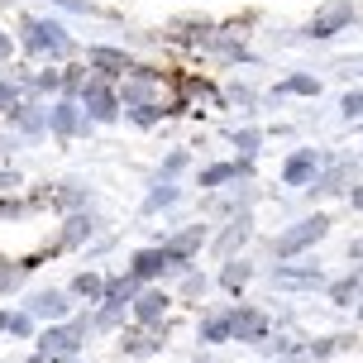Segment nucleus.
<instances>
[{"label":"nucleus","mask_w":363,"mask_h":363,"mask_svg":"<svg viewBox=\"0 0 363 363\" xmlns=\"http://www.w3.org/2000/svg\"><path fill=\"white\" fill-rule=\"evenodd\" d=\"M19 53L34 62H72L77 57V38L57 24V19H38V15H19Z\"/></svg>","instance_id":"f257e3e1"},{"label":"nucleus","mask_w":363,"mask_h":363,"mask_svg":"<svg viewBox=\"0 0 363 363\" xmlns=\"http://www.w3.org/2000/svg\"><path fill=\"white\" fill-rule=\"evenodd\" d=\"M120 86V101L129 106H172V72L163 67H148V62H134V72L115 82Z\"/></svg>","instance_id":"f03ea898"},{"label":"nucleus","mask_w":363,"mask_h":363,"mask_svg":"<svg viewBox=\"0 0 363 363\" xmlns=\"http://www.w3.org/2000/svg\"><path fill=\"white\" fill-rule=\"evenodd\" d=\"M82 110L91 115V125H115V120H125V101H120V86L110 82V77H86V86H82Z\"/></svg>","instance_id":"7ed1b4c3"},{"label":"nucleus","mask_w":363,"mask_h":363,"mask_svg":"<svg viewBox=\"0 0 363 363\" xmlns=\"http://www.w3.org/2000/svg\"><path fill=\"white\" fill-rule=\"evenodd\" d=\"M325 230H330V220H325V216L296 220L291 230H282V235L272 239V254H277V258H301L306 249H315V244L325 239Z\"/></svg>","instance_id":"20e7f679"},{"label":"nucleus","mask_w":363,"mask_h":363,"mask_svg":"<svg viewBox=\"0 0 363 363\" xmlns=\"http://www.w3.org/2000/svg\"><path fill=\"white\" fill-rule=\"evenodd\" d=\"M96 211L91 206H82V211H67L62 216V225H57V235H53V249H57V258L62 254H77V249H86L91 239H96Z\"/></svg>","instance_id":"39448f33"},{"label":"nucleus","mask_w":363,"mask_h":363,"mask_svg":"<svg viewBox=\"0 0 363 363\" xmlns=\"http://www.w3.org/2000/svg\"><path fill=\"white\" fill-rule=\"evenodd\" d=\"M86 129H91V115L82 110V101L57 96L53 106H48V134H57V139H82Z\"/></svg>","instance_id":"423d86ee"},{"label":"nucleus","mask_w":363,"mask_h":363,"mask_svg":"<svg viewBox=\"0 0 363 363\" xmlns=\"http://www.w3.org/2000/svg\"><path fill=\"white\" fill-rule=\"evenodd\" d=\"M5 120H10V129L24 134L29 144H38V139L48 134V106H38V96H24L19 106H10V110H5Z\"/></svg>","instance_id":"0eeeda50"},{"label":"nucleus","mask_w":363,"mask_h":363,"mask_svg":"<svg viewBox=\"0 0 363 363\" xmlns=\"http://www.w3.org/2000/svg\"><path fill=\"white\" fill-rule=\"evenodd\" d=\"M86 67H91L96 77H110V82H120V77L134 72V53L115 48V43H91V48H86Z\"/></svg>","instance_id":"6e6552de"},{"label":"nucleus","mask_w":363,"mask_h":363,"mask_svg":"<svg viewBox=\"0 0 363 363\" xmlns=\"http://www.w3.org/2000/svg\"><path fill=\"white\" fill-rule=\"evenodd\" d=\"M239 177H254V158H220V163H206L196 172V186L201 191H225L230 182Z\"/></svg>","instance_id":"1a4fd4ad"},{"label":"nucleus","mask_w":363,"mask_h":363,"mask_svg":"<svg viewBox=\"0 0 363 363\" xmlns=\"http://www.w3.org/2000/svg\"><path fill=\"white\" fill-rule=\"evenodd\" d=\"M167 306H172V296H167L163 287H144L129 301V315H134V325H163Z\"/></svg>","instance_id":"9d476101"},{"label":"nucleus","mask_w":363,"mask_h":363,"mask_svg":"<svg viewBox=\"0 0 363 363\" xmlns=\"http://www.w3.org/2000/svg\"><path fill=\"white\" fill-rule=\"evenodd\" d=\"M354 15H359V10H354L349 0H335V5H325V10L306 24V34L311 38H335L340 29H349V24H354Z\"/></svg>","instance_id":"9b49d317"},{"label":"nucleus","mask_w":363,"mask_h":363,"mask_svg":"<svg viewBox=\"0 0 363 363\" xmlns=\"http://www.w3.org/2000/svg\"><path fill=\"white\" fill-rule=\"evenodd\" d=\"M125 272L134 277V282L153 287V282H163V277H167V254H163V249H134Z\"/></svg>","instance_id":"f8f14e48"},{"label":"nucleus","mask_w":363,"mask_h":363,"mask_svg":"<svg viewBox=\"0 0 363 363\" xmlns=\"http://www.w3.org/2000/svg\"><path fill=\"white\" fill-rule=\"evenodd\" d=\"M72 291H57V287H43V291H34V296H29V315H43V320H67V315H72Z\"/></svg>","instance_id":"ddd939ff"},{"label":"nucleus","mask_w":363,"mask_h":363,"mask_svg":"<svg viewBox=\"0 0 363 363\" xmlns=\"http://www.w3.org/2000/svg\"><path fill=\"white\" fill-rule=\"evenodd\" d=\"M315 172H320V153H315V148H296V153L282 158V182H287V186H311Z\"/></svg>","instance_id":"4468645a"},{"label":"nucleus","mask_w":363,"mask_h":363,"mask_svg":"<svg viewBox=\"0 0 363 363\" xmlns=\"http://www.w3.org/2000/svg\"><path fill=\"white\" fill-rule=\"evenodd\" d=\"M249 244V216H235L225 220V230H216L211 235V249H216V258L225 263V258H239V249Z\"/></svg>","instance_id":"2eb2a0df"},{"label":"nucleus","mask_w":363,"mask_h":363,"mask_svg":"<svg viewBox=\"0 0 363 363\" xmlns=\"http://www.w3.org/2000/svg\"><path fill=\"white\" fill-rule=\"evenodd\" d=\"M206 244H211L206 225H182V230H172V239H167L163 249H167V258H196Z\"/></svg>","instance_id":"dca6fc26"},{"label":"nucleus","mask_w":363,"mask_h":363,"mask_svg":"<svg viewBox=\"0 0 363 363\" xmlns=\"http://www.w3.org/2000/svg\"><path fill=\"white\" fill-rule=\"evenodd\" d=\"M230 335H235V340H263V335H268V315H263V311L258 306H239V311H230Z\"/></svg>","instance_id":"f3484780"},{"label":"nucleus","mask_w":363,"mask_h":363,"mask_svg":"<svg viewBox=\"0 0 363 363\" xmlns=\"http://www.w3.org/2000/svg\"><path fill=\"white\" fill-rule=\"evenodd\" d=\"M67 291H72L77 301H101V296H106V272L82 268V272L72 277V282H67Z\"/></svg>","instance_id":"a211bd4d"},{"label":"nucleus","mask_w":363,"mask_h":363,"mask_svg":"<svg viewBox=\"0 0 363 363\" xmlns=\"http://www.w3.org/2000/svg\"><path fill=\"white\" fill-rule=\"evenodd\" d=\"M86 77H91V67H86V62H77V57H72V62H57V96H72V101H77L82 86H86Z\"/></svg>","instance_id":"6ab92c4d"},{"label":"nucleus","mask_w":363,"mask_h":363,"mask_svg":"<svg viewBox=\"0 0 363 363\" xmlns=\"http://www.w3.org/2000/svg\"><path fill=\"white\" fill-rule=\"evenodd\" d=\"M249 277H254V263H249V258H225L216 282L225 291H244V287H249Z\"/></svg>","instance_id":"aec40b11"},{"label":"nucleus","mask_w":363,"mask_h":363,"mask_svg":"<svg viewBox=\"0 0 363 363\" xmlns=\"http://www.w3.org/2000/svg\"><path fill=\"white\" fill-rule=\"evenodd\" d=\"M177 182H153V191H148L144 196V206H139V211H144V216H163V211H172V206H177Z\"/></svg>","instance_id":"412c9836"},{"label":"nucleus","mask_w":363,"mask_h":363,"mask_svg":"<svg viewBox=\"0 0 363 363\" xmlns=\"http://www.w3.org/2000/svg\"><path fill=\"white\" fill-rule=\"evenodd\" d=\"M125 120L134 129H153V125H163V120H172V110H167V106H129Z\"/></svg>","instance_id":"4be33fe9"},{"label":"nucleus","mask_w":363,"mask_h":363,"mask_svg":"<svg viewBox=\"0 0 363 363\" xmlns=\"http://www.w3.org/2000/svg\"><path fill=\"white\" fill-rule=\"evenodd\" d=\"M0 330H5V335H19V340H24V335H34V315H29V306H5L0 311Z\"/></svg>","instance_id":"5701e85b"},{"label":"nucleus","mask_w":363,"mask_h":363,"mask_svg":"<svg viewBox=\"0 0 363 363\" xmlns=\"http://www.w3.org/2000/svg\"><path fill=\"white\" fill-rule=\"evenodd\" d=\"M186 167H191V153H186V148H172L163 163H158V182H177Z\"/></svg>","instance_id":"b1692460"},{"label":"nucleus","mask_w":363,"mask_h":363,"mask_svg":"<svg viewBox=\"0 0 363 363\" xmlns=\"http://www.w3.org/2000/svg\"><path fill=\"white\" fill-rule=\"evenodd\" d=\"M230 144L239 148V158H254L258 148H263V129H254V125L249 129H230Z\"/></svg>","instance_id":"393cba45"},{"label":"nucleus","mask_w":363,"mask_h":363,"mask_svg":"<svg viewBox=\"0 0 363 363\" xmlns=\"http://www.w3.org/2000/svg\"><path fill=\"white\" fill-rule=\"evenodd\" d=\"M277 96H320V82H315V77H282V82H277Z\"/></svg>","instance_id":"a878e982"},{"label":"nucleus","mask_w":363,"mask_h":363,"mask_svg":"<svg viewBox=\"0 0 363 363\" xmlns=\"http://www.w3.org/2000/svg\"><path fill=\"white\" fill-rule=\"evenodd\" d=\"M201 340H206V345L235 340V335H230V315H206V320H201Z\"/></svg>","instance_id":"bb28decb"},{"label":"nucleus","mask_w":363,"mask_h":363,"mask_svg":"<svg viewBox=\"0 0 363 363\" xmlns=\"http://www.w3.org/2000/svg\"><path fill=\"white\" fill-rule=\"evenodd\" d=\"M19 277H24V268H19V258L0 254V296H10V291L19 287Z\"/></svg>","instance_id":"cd10ccee"},{"label":"nucleus","mask_w":363,"mask_h":363,"mask_svg":"<svg viewBox=\"0 0 363 363\" xmlns=\"http://www.w3.org/2000/svg\"><path fill=\"white\" fill-rule=\"evenodd\" d=\"M29 91H24V82H10V77H0V110H10V106H19Z\"/></svg>","instance_id":"c85d7f7f"},{"label":"nucleus","mask_w":363,"mask_h":363,"mask_svg":"<svg viewBox=\"0 0 363 363\" xmlns=\"http://www.w3.org/2000/svg\"><path fill=\"white\" fill-rule=\"evenodd\" d=\"M206 287H211V282H206L201 272H186V277H182V296H186V301H201Z\"/></svg>","instance_id":"c756f323"},{"label":"nucleus","mask_w":363,"mask_h":363,"mask_svg":"<svg viewBox=\"0 0 363 363\" xmlns=\"http://www.w3.org/2000/svg\"><path fill=\"white\" fill-rule=\"evenodd\" d=\"M57 10H67V15H101L96 10V0H53Z\"/></svg>","instance_id":"7c9ffc66"},{"label":"nucleus","mask_w":363,"mask_h":363,"mask_svg":"<svg viewBox=\"0 0 363 363\" xmlns=\"http://www.w3.org/2000/svg\"><path fill=\"white\" fill-rule=\"evenodd\" d=\"M340 110H345L349 120H363V91H349L345 101H340Z\"/></svg>","instance_id":"2f4dec72"},{"label":"nucleus","mask_w":363,"mask_h":363,"mask_svg":"<svg viewBox=\"0 0 363 363\" xmlns=\"http://www.w3.org/2000/svg\"><path fill=\"white\" fill-rule=\"evenodd\" d=\"M10 191H19V172L0 167V196H10Z\"/></svg>","instance_id":"473e14b6"},{"label":"nucleus","mask_w":363,"mask_h":363,"mask_svg":"<svg viewBox=\"0 0 363 363\" xmlns=\"http://www.w3.org/2000/svg\"><path fill=\"white\" fill-rule=\"evenodd\" d=\"M15 34H5V29H0V62H10V57H15Z\"/></svg>","instance_id":"72a5a7b5"},{"label":"nucleus","mask_w":363,"mask_h":363,"mask_svg":"<svg viewBox=\"0 0 363 363\" xmlns=\"http://www.w3.org/2000/svg\"><path fill=\"white\" fill-rule=\"evenodd\" d=\"M354 287H359V282H354V277H345V282L330 291V296H335V301H354Z\"/></svg>","instance_id":"f704fd0d"},{"label":"nucleus","mask_w":363,"mask_h":363,"mask_svg":"<svg viewBox=\"0 0 363 363\" xmlns=\"http://www.w3.org/2000/svg\"><path fill=\"white\" fill-rule=\"evenodd\" d=\"M354 206H359V211H363V186H359V191H354Z\"/></svg>","instance_id":"c9c22d12"},{"label":"nucleus","mask_w":363,"mask_h":363,"mask_svg":"<svg viewBox=\"0 0 363 363\" xmlns=\"http://www.w3.org/2000/svg\"><path fill=\"white\" fill-rule=\"evenodd\" d=\"M359 315H363V301H359Z\"/></svg>","instance_id":"e433bc0d"},{"label":"nucleus","mask_w":363,"mask_h":363,"mask_svg":"<svg viewBox=\"0 0 363 363\" xmlns=\"http://www.w3.org/2000/svg\"><path fill=\"white\" fill-rule=\"evenodd\" d=\"M0 5H5V0H0Z\"/></svg>","instance_id":"4c0bfd02"}]
</instances>
